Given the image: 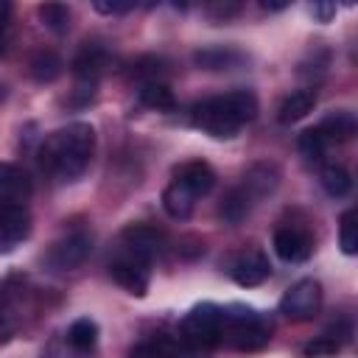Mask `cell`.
<instances>
[{
  "mask_svg": "<svg viewBox=\"0 0 358 358\" xmlns=\"http://www.w3.org/2000/svg\"><path fill=\"white\" fill-rule=\"evenodd\" d=\"M95 154V129L90 123H70L50 131L39 148V162L48 176L56 182L78 179Z\"/></svg>",
  "mask_w": 358,
  "mask_h": 358,
  "instance_id": "1",
  "label": "cell"
},
{
  "mask_svg": "<svg viewBox=\"0 0 358 358\" xmlns=\"http://www.w3.org/2000/svg\"><path fill=\"white\" fill-rule=\"evenodd\" d=\"M255 115H257V98L249 90H232L199 101L190 112V120L204 134L224 140V137H235L249 120H255Z\"/></svg>",
  "mask_w": 358,
  "mask_h": 358,
  "instance_id": "2",
  "label": "cell"
},
{
  "mask_svg": "<svg viewBox=\"0 0 358 358\" xmlns=\"http://www.w3.org/2000/svg\"><path fill=\"white\" fill-rule=\"evenodd\" d=\"M271 338V322L243 305L221 308V344L243 352H255L266 347Z\"/></svg>",
  "mask_w": 358,
  "mask_h": 358,
  "instance_id": "3",
  "label": "cell"
},
{
  "mask_svg": "<svg viewBox=\"0 0 358 358\" xmlns=\"http://www.w3.org/2000/svg\"><path fill=\"white\" fill-rule=\"evenodd\" d=\"M182 341L190 352H207L221 344V308L213 302L196 305L182 322Z\"/></svg>",
  "mask_w": 358,
  "mask_h": 358,
  "instance_id": "4",
  "label": "cell"
},
{
  "mask_svg": "<svg viewBox=\"0 0 358 358\" xmlns=\"http://www.w3.org/2000/svg\"><path fill=\"white\" fill-rule=\"evenodd\" d=\"M109 67V50L101 42H84L78 56L73 59V76H76V95H81V103H87L95 95L98 78Z\"/></svg>",
  "mask_w": 358,
  "mask_h": 358,
  "instance_id": "5",
  "label": "cell"
},
{
  "mask_svg": "<svg viewBox=\"0 0 358 358\" xmlns=\"http://www.w3.org/2000/svg\"><path fill=\"white\" fill-rule=\"evenodd\" d=\"M90 252H92V232L87 227H73L59 241H53L45 260L56 271H73L90 257Z\"/></svg>",
  "mask_w": 358,
  "mask_h": 358,
  "instance_id": "6",
  "label": "cell"
},
{
  "mask_svg": "<svg viewBox=\"0 0 358 358\" xmlns=\"http://www.w3.org/2000/svg\"><path fill=\"white\" fill-rule=\"evenodd\" d=\"M319 308H322V285L316 280H310V277L294 282L280 299V313L294 319V322L313 319L319 313Z\"/></svg>",
  "mask_w": 358,
  "mask_h": 358,
  "instance_id": "7",
  "label": "cell"
},
{
  "mask_svg": "<svg viewBox=\"0 0 358 358\" xmlns=\"http://www.w3.org/2000/svg\"><path fill=\"white\" fill-rule=\"evenodd\" d=\"M162 243H165L162 229H157L151 224H131L120 235V255H129V257L151 266V260L162 252Z\"/></svg>",
  "mask_w": 358,
  "mask_h": 358,
  "instance_id": "8",
  "label": "cell"
},
{
  "mask_svg": "<svg viewBox=\"0 0 358 358\" xmlns=\"http://www.w3.org/2000/svg\"><path fill=\"white\" fill-rule=\"evenodd\" d=\"M271 274V266H268V257L263 249L257 246H249V249H241L232 260H229V277L243 285V288H255L260 282H266Z\"/></svg>",
  "mask_w": 358,
  "mask_h": 358,
  "instance_id": "9",
  "label": "cell"
},
{
  "mask_svg": "<svg viewBox=\"0 0 358 358\" xmlns=\"http://www.w3.org/2000/svg\"><path fill=\"white\" fill-rule=\"evenodd\" d=\"M274 252L285 263H302L313 255V235L302 224H282L274 229Z\"/></svg>",
  "mask_w": 358,
  "mask_h": 358,
  "instance_id": "10",
  "label": "cell"
},
{
  "mask_svg": "<svg viewBox=\"0 0 358 358\" xmlns=\"http://www.w3.org/2000/svg\"><path fill=\"white\" fill-rule=\"evenodd\" d=\"M31 235V213L25 204L0 201V252L17 249Z\"/></svg>",
  "mask_w": 358,
  "mask_h": 358,
  "instance_id": "11",
  "label": "cell"
},
{
  "mask_svg": "<svg viewBox=\"0 0 358 358\" xmlns=\"http://www.w3.org/2000/svg\"><path fill=\"white\" fill-rule=\"evenodd\" d=\"M109 274H112V280H115L120 288H126L129 294H134V296H145V291H148V280H151L148 263L134 260V257L117 252V257L109 263Z\"/></svg>",
  "mask_w": 358,
  "mask_h": 358,
  "instance_id": "12",
  "label": "cell"
},
{
  "mask_svg": "<svg viewBox=\"0 0 358 358\" xmlns=\"http://www.w3.org/2000/svg\"><path fill=\"white\" fill-rule=\"evenodd\" d=\"M171 182H176V185L185 187L193 199H199V196H207V193L213 190V185H215V171H213L204 159H190V162H182V165L173 168V179H171Z\"/></svg>",
  "mask_w": 358,
  "mask_h": 358,
  "instance_id": "13",
  "label": "cell"
},
{
  "mask_svg": "<svg viewBox=\"0 0 358 358\" xmlns=\"http://www.w3.org/2000/svg\"><path fill=\"white\" fill-rule=\"evenodd\" d=\"M31 199V179L11 162H0V201L25 204Z\"/></svg>",
  "mask_w": 358,
  "mask_h": 358,
  "instance_id": "14",
  "label": "cell"
},
{
  "mask_svg": "<svg viewBox=\"0 0 358 358\" xmlns=\"http://www.w3.org/2000/svg\"><path fill=\"white\" fill-rule=\"evenodd\" d=\"M316 129H319V134H322L330 145H336V143L350 140V137L355 134L358 123H355V115H352L350 109H336V112H330Z\"/></svg>",
  "mask_w": 358,
  "mask_h": 358,
  "instance_id": "15",
  "label": "cell"
},
{
  "mask_svg": "<svg viewBox=\"0 0 358 358\" xmlns=\"http://www.w3.org/2000/svg\"><path fill=\"white\" fill-rule=\"evenodd\" d=\"M347 338H350V324H347V322H344L341 327L333 324V327H327L322 336H316L310 344H305V347H302V355H305V358H324V355H333V352H338V350L344 347Z\"/></svg>",
  "mask_w": 358,
  "mask_h": 358,
  "instance_id": "16",
  "label": "cell"
},
{
  "mask_svg": "<svg viewBox=\"0 0 358 358\" xmlns=\"http://www.w3.org/2000/svg\"><path fill=\"white\" fill-rule=\"evenodd\" d=\"M313 106H316V90H313V87L296 90V92H291V95L282 98V103H280V109H277V120H280V123H296V120H302Z\"/></svg>",
  "mask_w": 358,
  "mask_h": 358,
  "instance_id": "17",
  "label": "cell"
},
{
  "mask_svg": "<svg viewBox=\"0 0 358 358\" xmlns=\"http://www.w3.org/2000/svg\"><path fill=\"white\" fill-rule=\"evenodd\" d=\"M64 341H67V347H70L73 352L90 355V352L95 350V341H98V324H95L92 319L81 316V319H76V322L67 327Z\"/></svg>",
  "mask_w": 358,
  "mask_h": 358,
  "instance_id": "18",
  "label": "cell"
},
{
  "mask_svg": "<svg viewBox=\"0 0 358 358\" xmlns=\"http://www.w3.org/2000/svg\"><path fill=\"white\" fill-rule=\"evenodd\" d=\"M252 207H255V199L238 185V187H232V190L224 196V201H221V207H218V215H221L227 224H238V221H243V218L252 213Z\"/></svg>",
  "mask_w": 358,
  "mask_h": 358,
  "instance_id": "19",
  "label": "cell"
},
{
  "mask_svg": "<svg viewBox=\"0 0 358 358\" xmlns=\"http://www.w3.org/2000/svg\"><path fill=\"white\" fill-rule=\"evenodd\" d=\"M140 103L154 109V112H171L176 106V98H173V90L165 81H143Z\"/></svg>",
  "mask_w": 358,
  "mask_h": 358,
  "instance_id": "20",
  "label": "cell"
},
{
  "mask_svg": "<svg viewBox=\"0 0 358 358\" xmlns=\"http://www.w3.org/2000/svg\"><path fill=\"white\" fill-rule=\"evenodd\" d=\"M319 182H322V187H324L333 199H341V196H347V193L352 190V176H350V171H347L341 162H327V165H322Z\"/></svg>",
  "mask_w": 358,
  "mask_h": 358,
  "instance_id": "21",
  "label": "cell"
},
{
  "mask_svg": "<svg viewBox=\"0 0 358 358\" xmlns=\"http://www.w3.org/2000/svg\"><path fill=\"white\" fill-rule=\"evenodd\" d=\"M162 207H165V213H168L171 218L182 221V218H187V215L193 213L196 199H193L185 187H179L176 182H171V185L162 190Z\"/></svg>",
  "mask_w": 358,
  "mask_h": 358,
  "instance_id": "22",
  "label": "cell"
},
{
  "mask_svg": "<svg viewBox=\"0 0 358 358\" xmlns=\"http://www.w3.org/2000/svg\"><path fill=\"white\" fill-rule=\"evenodd\" d=\"M129 358H182V350H179V344H176L173 338H168V336H154V338L140 341V344L129 352Z\"/></svg>",
  "mask_w": 358,
  "mask_h": 358,
  "instance_id": "23",
  "label": "cell"
},
{
  "mask_svg": "<svg viewBox=\"0 0 358 358\" xmlns=\"http://www.w3.org/2000/svg\"><path fill=\"white\" fill-rule=\"evenodd\" d=\"M193 59L204 70H227V67L238 64L243 56L238 50H232V48H204V50H196Z\"/></svg>",
  "mask_w": 358,
  "mask_h": 358,
  "instance_id": "24",
  "label": "cell"
},
{
  "mask_svg": "<svg viewBox=\"0 0 358 358\" xmlns=\"http://www.w3.org/2000/svg\"><path fill=\"white\" fill-rule=\"evenodd\" d=\"M299 151H302L305 159H310V162H322L324 154L330 151V143H327V140L319 134V129L313 126V129L302 131V137H299Z\"/></svg>",
  "mask_w": 358,
  "mask_h": 358,
  "instance_id": "25",
  "label": "cell"
},
{
  "mask_svg": "<svg viewBox=\"0 0 358 358\" xmlns=\"http://www.w3.org/2000/svg\"><path fill=\"white\" fill-rule=\"evenodd\" d=\"M39 17H42V25L50 28V31H56V34L67 31V25H70V8L62 6V3H45V6H39Z\"/></svg>",
  "mask_w": 358,
  "mask_h": 358,
  "instance_id": "26",
  "label": "cell"
},
{
  "mask_svg": "<svg viewBox=\"0 0 358 358\" xmlns=\"http://www.w3.org/2000/svg\"><path fill=\"white\" fill-rule=\"evenodd\" d=\"M59 73H62V62H59L56 53H48L45 50V53H36L31 59V76L36 81H53Z\"/></svg>",
  "mask_w": 358,
  "mask_h": 358,
  "instance_id": "27",
  "label": "cell"
},
{
  "mask_svg": "<svg viewBox=\"0 0 358 358\" xmlns=\"http://www.w3.org/2000/svg\"><path fill=\"white\" fill-rule=\"evenodd\" d=\"M338 241L344 255H355L358 252V224H355V210H347L338 221Z\"/></svg>",
  "mask_w": 358,
  "mask_h": 358,
  "instance_id": "28",
  "label": "cell"
},
{
  "mask_svg": "<svg viewBox=\"0 0 358 358\" xmlns=\"http://www.w3.org/2000/svg\"><path fill=\"white\" fill-rule=\"evenodd\" d=\"M241 11V6L238 3H218V6H210V17L213 20H229V17H235Z\"/></svg>",
  "mask_w": 358,
  "mask_h": 358,
  "instance_id": "29",
  "label": "cell"
},
{
  "mask_svg": "<svg viewBox=\"0 0 358 358\" xmlns=\"http://www.w3.org/2000/svg\"><path fill=\"white\" fill-rule=\"evenodd\" d=\"M131 8H134L131 3H95V11L101 14H126Z\"/></svg>",
  "mask_w": 358,
  "mask_h": 358,
  "instance_id": "30",
  "label": "cell"
},
{
  "mask_svg": "<svg viewBox=\"0 0 358 358\" xmlns=\"http://www.w3.org/2000/svg\"><path fill=\"white\" fill-rule=\"evenodd\" d=\"M310 14H313L319 22H327V20L336 14V6H333V3H313V6H310Z\"/></svg>",
  "mask_w": 358,
  "mask_h": 358,
  "instance_id": "31",
  "label": "cell"
},
{
  "mask_svg": "<svg viewBox=\"0 0 358 358\" xmlns=\"http://www.w3.org/2000/svg\"><path fill=\"white\" fill-rule=\"evenodd\" d=\"M8 17H11V3L8 0H0V28L8 22Z\"/></svg>",
  "mask_w": 358,
  "mask_h": 358,
  "instance_id": "32",
  "label": "cell"
},
{
  "mask_svg": "<svg viewBox=\"0 0 358 358\" xmlns=\"http://www.w3.org/2000/svg\"><path fill=\"white\" fill-rule=\"evenodd\" d=\"M263 8L266 11H280V8H285V3H263Z\"/></svg>",
  "mask_w": 358,
  "mask_h": 358,
  "instance_id": "33",
  "label": "cell"
}]
</instances>
